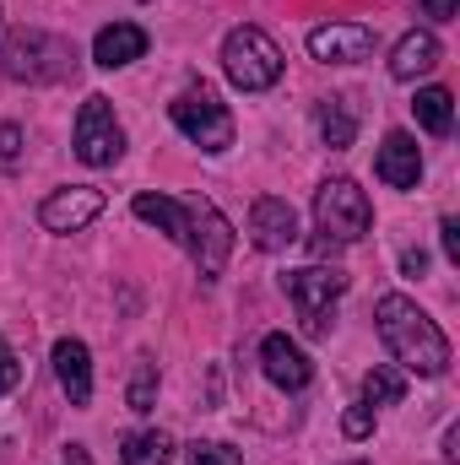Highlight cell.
I'll return each instance as SVG.
<instances>
[{
    "label": "cell",
    "mask_w": 460,
    "mask_h": 465,
    "mask_svg": "<svg viewBox=\"0 0 460 465\" xmlns=\"http://www.w3.org/2000/svg\"><path fill=\"white\" fill-rule=\"evenodd\" d=\"M374 325H379V341L395 357L401 373H417V379H445L450 373V336L406 292H385L374 303Z\"/></svg>",
    "instance_id": "1"
},
{
    "label": "cell",
    "mask_w": 460,
    "mask_h": 465,
    "mask_svg": "<svg viewBox=\"0 0 460 465\" xmlns=\"http://www.w3.org/2000/svg\"><path fill=\"white\" fill-rule=\"evenodd\" d=\"M0 71H5V82L49 87V82L76 76V49H71L60 33L16 27V33H5V44H0Z\"/></svg>",
    "instance_id": "2"
},
{
    "label": "cell",
    "mask_w": 460,
    "mask_h": 465,
    "mask_svg": "<svg viewBox=\"0 0 460 465\" xmlns=\"http://www.w3.org/2000/svg\"><path fill=\"white\" fill-rule=\"evenodd\" d=\"M315 228H320V254L368 238L374 206H368V195L357 190V179H342V173H336V179H325V184L315 190Z\"/></svg>",
    "instance_id": "3"
},
{
    "label": "cell",
    "mask_w": 460,
    "mask_h": 465,
    "mask_svg": "<svg viewBox=\"0 0 460 465\" xmlns=\"http://www.w3.org/2000/svg\"><path fill=\"white\" fill-rule=\"evenodd\" d=\"M223 71H228V82L238 93H265V87L282 82L287 54L276 49V38L265 27L244 22V27H233L228 38H223Z\"/></svg>",
    "instance_id": "4"
},
{
    "label": "cell",
    "mask_w": 460,
    "mask_h": 465,
    "mask_svg": "<svg viewBox=\"0 0 460 465\" xmlns=\"http://www.w3.org/2000/svg\"><path fill=\"white\" fill-rule=\"evenodd\" d=\"M282 292L293 298L304 336H331V314H336V303H342V292H346V271H336V265L287 271L282 276Z\"/></svg>",
    "instance_id": "5"
},
{
    "label": "cell",
    "mask_w": 460,
    "mask_h": 465,
    "mask_svg": "<svg viewBox=\"0 0 460 465\" xmlns=\"http://www.w3.org/2000/svg\"><path fill=\"white\" fill-rule=\"evenodd\" d=\"M168 119H174V130L190 141V146H201V152H228L233 146V114H228V104L212 93V87H185L174 104H168Z\"/></svg>",
    "instance_id": "6"
},
{
    "label": "cell",
    "mask_w": 460,
    "mask_h": 465,
    "mask_svg": "<svg viewBox=\"0 0 460 465\" xmlns=\"http://www.w3.org/2000/svg\"><path fill=\"white\" fill-rule=\"evenodd\" d=\"M185 249H190L201 282H217V276H223V265H228V254H233V223L223 217L217 201H195V206H190Z\"/></svg>",
    "instance_id": "7"
},
{
    "label": "cell",
    "mask_w": 460,
    "mask_h": 465,
    "mask_svg": "<svg viewBox=\"0 0 460 465\" xmlns=\"http://www.w3.org/2000/svg\"><path fill=\"white\" fill-rule=\"evenodd\" d=\"M76 157L87 168H115L125 157V124L115 119V104L104 93H93L76 114Z\"/></svg>",
    "instance_id": "8"
},
{
    "label": "cell",
    "mask_w": 460,
    "mask_h": 465,
    "mask_svg": "<svg viewBox=\"0 0 460 465\" xmlns=\"http://www.w3.org/2000/svg\"><path fill=\"white\" fill-rule=\"evenodd\" d=\"M98 217H104V190H93V184H65V190H49L38 201L44 232H82Z\"/></svg>",
    "instance_id": "9"
},
{
    "label": "cell",
    "mask_w": 460,
    "mask_h": 465,
    "mask_svg": "<svg viewBox=\"0 0 460 465\" xmlns=\"http://www.w3.org/2000/svg\"><path fill=\"white\" fill-rule=\"evenodd\" d=\"M374 27H363V22H325V27H315L309 33V54L320 60V65H357V60H368L374 54Z\"/></svg>",
    "instance_id": "10"
},
{
    "label": "cell",
    "mask_w": 460,
    "mask_h": 465,
    "mask_svg": "<svg viewBox=\"0 0 460 465\" xmlns=\"http://www.w3.org/2000/svg\"><path fill=\"white\" fill-rule=\"evenodd\" d=\"M249 243L265 249V254H282L298 243V212L282 201V195H260L249 206Z\"/></svg>",
    "instance_id": "11"
},
{
    "label": "cell",
    "mask_w": 460,
    "mask_h": 465,
    "mask_svg": "<svg viewBox=\"0 0 460 465\" xmlns=\"http://www.w3.org/2000/svg\"><path fill=\"white\" fill-rule=\"evenodd\" d=\"M260 368H265V379H271L276 390H287V395H298V390L315 379V362L304 357V347H298L293 336H282V331H271V336L260 341Z\"/></svg>",
    "instance_id": "12"
},
{
    "label": "cell",
    "mask_w": 460,
    "mask_h": 465,
    "mask_svg": "<svg viewBox=\"0 0 460 465\" xmlns=\"http://www.w3.org/2000/svg\"><path fill=\"white\" fill-rule=\"evenodd\" d=\"M374 173H379L390 190H417V179H423V146H417V135H412V130H390V135L379 141Z\"/></svg>",
    "instance_id": "13"
},
{
    "label": "cell",
    "mask_w": 460,
    "mask_h": 465,
    "mask_svg": "<svg viewBox=\"0 0 460 465\" xmlns=\"http://www.w3.org/2000/svg\"><path fill=\"white\" fill-rule=\"evenodd\" d=\"M55 379H60V390H65L71 406L93 401V351H87L82 336H60L55 341Z\"/></svg>",
    "instance_id": "14"
},
{
    "label": "cell",
    "mask_w": 460,
    "mask_h": 465,
    "mask_svg": "<svg viewBox=\"0 0 460 465\" xmlns=\"http://www.w3.org/2000/svg\"><path fill=\"white\" fill-rule=\"evenodd\" d=\"M146 27L141 22H109V27H98V38H93V60L104 65V71H125V65H135L141 54H146Z\"/></svg>",
    "instance_id": "15"
},
{
    "label": "cell",
    "mask_w": 460,
    "mask_h": 465,
    "mask_svg": "<svg viewBox=\"0 0 460 465\" xmlns=\"http://www.w3.org/2000/svg\"><path fill=\"white\" fill-rule=\"evenodd\" d=\"M439 54H445L439 38H434L428 27H412V33L390 49V76H395V82H417V76H428V71L439 65Z\"/></svg>",
    "instance_id": "16"
},
{
    "label": "cell",
    "mask_w": 460,
    "mask_h": 465,
    "mask_svg": "<svg viewBox=\"0 0 460 465\" xmlns=\"http://www.w3.org/2000/svg\"><path fill=\"white\" fill-rule=\"evenodd\" d=\"M315 124H320V141H325L331 152H346V146L357 141V109H352V98H346V93H331V98H320V109H315Z\"/></svg>",
    "instance_id": "17"
},
{
    "label": "cell",
    "mask_w": 460,
    "mask_h": 465,
    "mask_svg": "<svg viewBox=\"0 0 460 465\" xmlns=\"http://www.w3.org/2000/svg\"><path fill=\"white\" fill-rule=\"evenodd\" d=\"M130 212H135L141 223H152L157 232H168L174 243H185V228H190V206H179V201H168V195H152V190H141V195L130 201Z\"/></svg>",
    "instance_id": "18"
},
{
    "label": "cell",
    "mask_w": 460,
    "mask_h": 465,
    "mask_svg": "<svg viewBox=\"0 0 460 465\" xmlns=\"http://www.w3.org/2000/svg\"><path fill=\"white\" fill-rule=\"evenodd\" d=\"M119 465H174V439L157 428H135L119 439Z\"/></svg>",
    "instance_id": "19"
},
{
    "label": "cell",
    "mask_w": 460,
    "mask_h": 465,
    "mask_svg": "<svg viewBox=\"0 0 460 465\" xmlns=\"http://www.w3.org/2000/svg\"><path fill=\"white\" fill-rule=\"evenodd\" d=\"M412 114H417V124H423L428 135H450V124H455V98H450V87H417Z\"/></svg>",
    "instance_id": "20"
},
{
    "label": "cell",
    "mask_w": 460,
    "mask_h": 465,
    "mask_svg": "<svg viewBox=\"0 0 460 465\" xmlns=\"http://www.w3.org/2000/svg\"><path fill=\"white\" fill-rule=\"evenodd\" d=\"M401 395H406V373H401V368L374 362V368L363 373V406H401Z\"/></svg>",
    "instance_id": "21"
},
{
    "label": "cell",
    "mask_w": 460,
    "mask_h": 465,
    "mask_svg": "<svg viewBox=\"0 0 460 465\" xmlns=\"http://www.w3.org/2000/svg\"><path fill=\"white\" fill-rule=\"evenodd\" d=\"M152 401H157V362L141 357L135 379H130V411H152Z\"/></svg>",
    "instance_id": "22"
},
{
    "label": "cell",
    "mask_w": 460,
    "mask_h": 465,
    "mask_svg": "<svg viewBox=\"0 0 460 465\" xmlns=\"http://www.w3.org/2000/svg\"><path fill=\"white\" fill-rule=\"evenodd\" d=\"M190 465H244V455L233 450V444H217V439H201V444H190Z\"/></svg>",
    "instance_id": "23"
},
{
    "label": "cell",
    "mask_w": 460,
    "mask_h": 465,
    "mask_svg": "<svg viewBox=\"0 0 460 465\" xmlns=\"http://www.w3.org/2000/svg\"><path fill=\"white\" fill-rule=\"evenodd\" d=\"M342 433H346V439H368V433H374V406H363V401H357V406L342 417Z\"/></svg>",
    "instance_id": "24"
},
{
    "label": "cell",
    "mask_w": 460,
    "mask_h": 465,
    "mask_svg": "<svg viewBox=\"0 0 460 465\" xmlns=\"http://www.w3.org/2000/svg\"><path fill=\"white\" fill-rule=\"evenodd\" d=\"M16 379H22V362H16L11 341L0 336V395H11V390H16Z\"/></svg>",
    "instance_id": "25"
},
{
    "label": "cell",
    "mask_w": 460,
    "mask_h": 465,
    "mask_svg": "<svg viewBox=\"0 0 460 465\" xmlns=\"http://www.w3.org/2000/svg\"><path fill=\"white\" fill-rule=\"evenodd\" d=\"M16 157H22V130H16V124H0V163L11 168Z\"/></svg>",
    "instance_id": "26"
},
{
    "label": "cell",
    "mask_w": 460,
    "mask_h": 465,
    "mask_svg": "<svg viewBox=\"0 0 460 465\" xmlns=\"http://www.w3.org/2000/svg\"><path fill=\"white\" fill-rule=\"evenodd\" d=\"M439 232H445V254H450V260H460V223H455V217H445V223H439Z\"/></svg>",
    "instance_id": "27"
},
{
    "label": "cell",
    "mask_w": 460,
    "mask_h": 465,
    "mask_svg": "<svg viewBox=\"0 0 460 465\" xmlns=\"http://www.w3.org/2000/svg\"><path fill=\"white\" fill-rule=\"evenodd\" d=\"M460 0H423V16H434V22H450L455 16Z\"/></svg>",
    "instance_id": "28"
},
{
    "label": "cell",
    "mask_w": 460,
    "mask_h": 465,
    "mask_svg": "<svg viewBox=\"0 0 460 465\" xmlns=\"http://www.w3.org/2000/svg\"><path fill=\"white\" fill-rule=\"evenodd\" d=\"M401 271H406V276H423V271H428V254H423V249H406V254H401Z\"/></svg>",
    "instance_id": "29"
},
{
    "label": "cell",
    "mask_w": 460,
    "mask_h": 465,
    "mask_svg": "<svg viewBox=\"0 0 460 465\" xmlns=\"http://www.w3.org/2000/svg\"><path fill=\"white\" fill-rule=\"evenodd\" d=\"M346 465H368V460H346Z\"/></svg>",
    "instance_id": "30"
}]
</instances>
